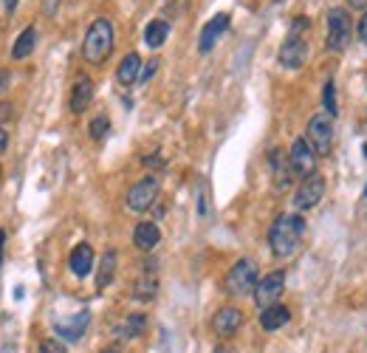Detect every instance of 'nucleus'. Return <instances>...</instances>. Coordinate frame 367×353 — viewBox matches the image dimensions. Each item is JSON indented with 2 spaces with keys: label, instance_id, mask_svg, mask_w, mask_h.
<instances>
[{
  "label": "nucleus",
  "instance_id": "1",
  "mask_svg": "<svg viewBox=\"0 0 367 353\" xmlns=\"http://www.w3.org/2000/svg\"><path fill=\"white\" fill-rule=\"evenodd\" d=\"M302 234H305V218L297 215V212H286L280 215L277 221L271 223L268 229V246H271V254L274 257H291L302 241Z\"/></svg>",
  "mask_w": 367,
  "mask_h": 353
},
{
  "label": "nucleus",
  "instance_id": "2",
  "mask_svg": "<svg viewBox=\"0 0 367 353\" xmlns=\"http://www.w3.org/2000/svg\"><path fill=\"white\" fill-rule=\"evenodd\" d=\"M113 26L108 17H97L94 23L88 26V32H85V40H82V57H85V63L90 65H102L110 51H113Z\"/></svg>",
  "mask_w": 367,
  "mask_h": 353
},
{
  "label": "nucleus",
  "instance_id": "3",
  "mask_svg": "<svg viewBox=\"0 0 367 353\" xmlns=\"http://www.w3.org/2000/svg\"><path fill=\"white\" fill-rule=\"evenodd\" d=\"M257 263L249 260V257H240L235 266L226 272V294H232V297H246V294H255L257 288Z\"/></svg>",
  "mask_w": 367,
  "mask_h": 353
},
{
  "label": "nucleus",
  "instance_id": "4",
  "mask_svg": "<svg viewBox=\"0 0 367 353\" xmlns=\"http://www.w3.org/2000/svg\"><path fill=\"white\" fill-rule=\"evenodd\" d=\"M305 139L314 147L317 156H328L333 147V116L330 113H317L308 119V130H305Z\"/></svg>",
  "mask_w": 367,
  "mask_h": 353
},
{
  "label": "nucleus",
  "instance_id": "5",
  "mask_svg": "<svg viewBox=\"0 0 367 353\" xmlns=\"http://www.w3.org/2000/svg\"><path fill=\"white\" fill-rule=\"evenodd\" d=\"M353 37V26H350V14L342 9V6H336L328 12V48L330 51H345L348 43Z\"/></svg>",
  "mask_w": 367,
  "mask_h": 353
},
{
  "label": "nucleus",
  "instance_id": "6",
  "mask_svg": "<svg viewBox=\"0 0 367 353\" xmlns=\"http://www.w3.org/2000/svg\"><path fill=\"white\" fill-rule=\"evenodd\" d=\"M159 192H161V184H159V179L156 175H147V179H141V181H136L130 190H128V210H133V212H147V210H152V203L159 201Z\"/></svg>",
  "mask_w": 367,
  "mask_h": 353
},
{
  "label": "nucleus",
  "instance_id": "7",
  "mask_svg": "<svg viewBox=\"0 0 367 353\" xmlns=\"http://www.w3.org/2000/svg\"><path fill=\"white\" fill-rule=\"evenodd\" d=\"M317 153H314V147L308 144V139H297L291 144V150H288V161H291V170H294V179H311V175L317 172Z\"/></svg>",
  "mask_w": 367,
  "mask_h": 353
},
{
  "label": "nucleus",
  "instance_id": "8",
  "mask_svg": "<svg viewBox=\"0 0 367 353\" xmlns=\"http://www.w3.org/2000/svg\"><path fill=\"white\" fill-rule=\"evenodd\" d=\"M283 288H286V272L283 269H277V272L266 274L263 280H257V288H255V303H257V308L263 311V308H268L274 303H280Z\"/></svg>",
  "mask_w": 367,
  "mask_h": 353
},
{
  "label": "nucleus",
  "instance_id": "9",
  "mask_svg": "<svg viewBox=\"0 0 367 353\" xmlns=\"http://www.w3.org/2000/svg\"><path fill=\"white\" fill-rule=\"evenodd\" d=\"M305 60H308V40H305V34L288 32L286 43L280 46V65L288 71H297L305 65Z\"/></svg>",
  "mask_w": 367,
  "mask_h": 353
},
{
  "label": "nucleus",
  "instance_id": "10",
  "mask_svg": "<svg viewBox=\"0 0 367 353\" xmlns=\"http://www.w3.org/2000/svg\"><path fill=\"white\" fill-rule=\"evenodd\" d=\"M322 195H325V179L314 172L311 179H305V181L299 184V190H297V195H294V210H297V212L314 210L317 203L322 201Z\"/></svg>",
  "mask_w": 367,
  "mask_h": 353
},
{
  "label": "nucleus",
  "instance_id": "11",
  "mask_svg": "<svg viewBox=\"0 0 367 353\" xmlns=\"http://www.w3.org/2000/svg\"><path fill=\"white\" fill-rule=\"evenodd\" d=\"M141 277L133 285V297L139 303H150L159 294V277H156V260H141Z\"/></svg>",
  "mask_w": 367,
  "mask_h": 353
},
{
  "label": "nucleus",
  "instance_id": "12",
  "mask_svg": "<svg viewBox=\"0 0 367 353\" xmlns=\"http://www.w3.org/2000/svg\"><path fill=\"white\" fill-rule=\"evenodd\" d=\"M226 28H229V14H226V12H221V14L212 17V20L204 26V32H201L198 51H201V54H209L212 48H215V43L226 34Z\"/></svg>",
  "mask_w": 367,
  "mask_h": 353
},
{
  "label": "nucleus",
  "instance_id": "13",
  "mask_svg": "<svg viewBox=\"0 0 367 353\" xmlns=\"http://www.w3.org/2000/svg\"><path fill=\"white\" fill-rule=\"evenodd\" d=\"M240 325H243V311L235 305H226L212 316V331L218 336H235L240 331Z\"/></svg>",
  "mask_w": 367,
  "mask_h": 353
},
{
  "label": "nucleus",
  "instance_id": "14",
  "mask_svg": "<svg viewBox=\"0 0 367 353\" xmlns=\"http://www.w3.org/2000/svg\"><path fill=\"white\" fill-rule=\"evenodd\" d=\"M90 102H94V79L79 74L74 79V88H71V113H85L90 108Z\"/></svg>",
  "mask_w": 367,
  "mask_h": 353
},
{
  "label": "nucleus",
  "instance_id": "15",
  "mask_svg": "<svg viewBox=\"0 0 367 353\" xmlns=\"http://www.w3.org/2000/svg\"><path fill=\"white\" fill-rule=\"evenodd\" d=\"M94 263H97V254H94V249H90L88 243H77L74 252H71V257H68V266H71V272H74L79 280L90 274Z\"/></svg>",
  "mask_w": 367,
  "mask_h": 353
},
{
  "label": "nucleus",
  "instance_id": "16",
  "mask_svg": "<svg viewBox=\"0 0 367 353\" xmlns=\"http://www.w3.org/2000/svg\"><path fill=\"white\" fill-rule=\"evenodd\" d=\"M88 322H90V314H88V311H79V314L71 316V319L57 322V325H54V334L63 336V339H68V342H77V339H82V334H85V328H88Z\"/></svg>",
  "mask_w": 367,
  "mask_h": 353
},
{
  "label": "nucleus",
  "instance_id": "17",
  "mask_svg": "<svg viewBox=\"0 0 367 353\" xmlns=\"http://www.w3.org/2000/svg\"><path fill=\"white\" fill-rule=\"evenodd\" d=\"M268 161H271V172H274V187H277V190H286V187L291 184V179H294V170H291L288 156H286L283 150H271Z\"/></svg>",
  "mask_w": 367,
  "mask_h": 353
},
{
  "label": "nucleus",
  "instance_id": "18",
  "mask_svg": "<svg viewBox=\"0 0 367 353\" xmlns=\"http://www.w3.org/2000/svg\"><path fill=\"white\" fill-rule=\"evenodd\" d=\"M161 241V232L152 221H141L136 229H133V246L141 249V252H152Z\"/></svg>",
  "mask_w": 367,
  "mask_h": 353
},
{
  "label": "nucleus",
  "instance_id": "19",
  "mask_svg": "<svg viewBox=\"0 0 367 353\" xmlns=\"http://www.w3.org/2000/svg\"><path fill=\"white\" fill-rule=\"evenodd\" d=\"M291 319V311H288V305H283V303H274V305H268V308H263L260 311V328L263 331H280L286 322Z\"/></svg>",
  "mask_w": 367,
  "mask_h": 353
},
{
  "label": "nucleus",
  "instance_id": "20",
  "mask_svg": "<svg viewBox=\"0 0 367 353\" xmlns=\"http://www.w3.org/2000/svg\"><path fill=\"white\" fill-rule=\"evenodd\" d=\"M139 74H141V57L133 51V54H128L125 60L119 63V68H116V82H119L121 88H130V85L139 82Z\"/></svg>",
  "mask_w": 367,
  "mask_h": 353
},
{
  "label": "nucleus",
  "instance_id": "21",
  "mask_svg": "<svg viewBox=\"0 0 367 353\" xmlns=\"http://www.w3.org/2000/svg\"><path fill=\"white\" fill-rule=\"evenodd\" d=\"M34 48H37V28L26 26L20 32V37L14 40V46H12V60H26V57H32Z\"/></svg>",
  "mask_w": 367,
  "mask_h": 353
},
{
  "label": "nucleus",
  "instance_id": "22",
  "mask_svg": "<svg viewBox=\"0 0 367 353\" xmlns=\"http://www.w3.org/2000/svg\"><path fill=\"white\" fill-rule=\"evenodd\" d=\"M116 263H119L116 249H108L102 254V260H99V272H97V288L99 291H105L113 283V277H116Z\"/></svg>",
  "mask_w": 367,
  "mask_h": 353
},
{
  "label": "nucleus",
  "instance_id": "23",
  "mask_svg": "<svg viewBox=\"0 0 367 353\" xmlns=\"http://www.w3.org/2000/svg\"><path fill=\"white\" fill-rule=\"evenodd\" d=\"M170 37V23L167 20H150L147 28H144V43L150 48H161Z\"/></svg>",
  "mask_w": 367,
  "mask_h": 353
},
{
  "label": "nucleus",
  "instance_id": "24",
  "mask_svg": "<svg viewBox=\"0 0 367 353\" xmlns=\"http://www.w3.org/2000/svg\"><path fill=\"white\" fill-rule=\"evenodd\" d=\"M144 328H147V316H144V314H130V316L116 328V334H119L121 339H139V336L144 334Z\"/></svg>",
  "mask_w": 367,
  "mask_h": 353
},
{
  "label": "nucleus",
  "instance_id": "25",
  "mask_svg": "<svg viewBox=\"0 0 367 353\" xmlns=\"http://www.w3.org/2000/svg\"><path fill=\"white\" fill-rule=\"evenodd\" d=\"M108 130H110V119L102 113V116H97V119L90 122V130L88 133H90V139H94V141H102L108 136Z\"/></svg>",
  "mask_w": 367,
  "mask_h": 353
},
{
  "label": "nucleus",
  "instance_id": "26",
  "mask_svg": "<svg viewBox=\"0 0 367 353\" xmlns=\"http://www.w3.org/2000/svg\"><path fill=\"white\" fill-rule=\"evenodd\" d=\"M322 102H325V113L336 116V85H333V79H328V82H325V94H322Z\"/></svg>",
  "mask_w": 367,
  "mask_h": 353
},
{
  "label": "nucleus",
  "instance_id": "27",
  "mask_svg": "<svg viewBox=\"0 0 367 353\" xmlns=\"http://www.w3.org/2000/svg\"><path fill=\"white\" fill-rule=\"evenodd\" d=\"M37 353H68V347H66L63 342H59L57 336H51V339H43V342H40Z\"/></svg>",
  "mask_w": 367,
  "mask_h": 353
},
{
  "label": "nucleus",
  "instance_id": "28",
  "mask_svg": "<svg viewBox=\"0 0 367 353\" xmlns=\"http://www.w3.org/2000/svg\"><path fill=\"white\" fill-rule=\"evenodd\" d=\"M14 119V105L12 102H0V125H9Z\"/></svg>",
  "mask_w": 367,
  "mask_h": 353
},
{
  "label": "nucleus",
  "instance_id": "29",
  "mask_svg": "<svg viewBox=\"0 0 367 353\" xmlns=\"http://www.w3.org/2000/svg\"><path fill=\"white\" fill-rule=\"evenodd\" d=\"M159 71V60H150L147 63V68H141V74H139V82H150V77Z\"/></svg>",
  "mask_w": 367,
  "mask_h": 353
},
{
  "label": "nucleus",
  "instance_id": "30",
  "mask_svg": "<svg viewBox=\"0 0 367 353\" xmlns=\"http://www.w3.org/2000/svg\"><path fill=\"white\" fill-rule=\"evenodd\" d=\"M59 12V0H43V14L46 17H54Z\"/></svg>",
  "mask_w": 367,
  "mask_h": 353
},
{
  "label": "nucleus",
  "instance_id": "31",
  "mask_svg": "<svg viewBox=\"0 0 367 353\" xmlns=\"http://www.w3.org/2000/svg\"><path fill=\"white\" fill-rule=\"evenodd\" d=\"M9 85H12V74L6 68H0V91H6Z\"/></svg>",
  "mask_w": 367,
  "mask_h": 353
},
{
  "label": "nucleus",
  "instance_id": "32",
  "mask_svg": "<svg viewBox=\"0 0 367 353\" xmlns=\"http://www.w3.org/2000/svg\"><path fill=\"white\" fill-rule=\"evenodd\" d=\"M6 147H9V133H6L3 128H0V156H3Z\"/></svg>",
  "mask_w": 367,
  "mask_h": 353
},
{
  "label": "nucleus",
  "instance_id": "33",
  "mask_svg": "<svg viewBox=\"0 0 367 353\" xmlns=\"http://www.w3.org/2000/svg\"><path fill=\"white\" fill-rule=\"evenodd\" d=\"M359 37L367 43V12H364V17H361V23H359Z\"/></svg>",
  "mask_w": 367,
  "mask_h": 353
},
{
  "label": "nucleus",
  "instance_id": "34",
  "mask_svg": "<svg viewBox=\"0 0 367 353\" xmlns=\"http://www.w3.org/2000/svg\"><path fill=\"white\" fill-rule=\"evenodd\" d=\"M350 9H367V0H348Z\"/></svg>",
  "mask_w": 367,
  "mask_h": 353
},
{
  "label": "nucleus",
  "instance_id": "35",
  "mask_svg": "<svg viewBox=\"0 0 367 353\" xmlns=\"http://www.w3.org/2000/svg\"><path fill=\"white\" fill-rule=\"evenodd\" d=\"M3 246H6V229H0V263H3Z\"/></svg>",
  "mask_w": 367,
  "mask_h": 353
},
{
  "label": "nucleus",
  "instance_id": "36",
  "mask_svg": "<svg viewBox=\"0 0 367 353\" xmlns=\"http://www.w3.org/2000/svg\"><path fill=\"white\" fill-rule=\"evenodd\" d=\"M3 6H6V12H9V14H14V9H17V0H3Z\"/></svg>",
  "mask_w": 367,
  "mask_h": 353
},
{
  "label": "nucleus",
  "instance_id": "37",
  "mask_svg": "<svg viewBox=\"0 0 367 353\" xmlns=\"http://www.w3.org/2000/svg\"><path fill=\"white\" fill-rule=\"evenodd\" d=\"M102 353H121V350H119V347H105Z\"/></svg>",
  "mask_w": 367,
  "mask_h": 353
},
{
  "label": "nucleus",
  "instance_id": "38",
  "mask_svg": "<svg viewBox=\"0 0 367 353\" xmlns=\"http://www.w3.org/2000/svg\"><path fill=\"white\" fill-rule=\"evenodd\" d=\"M364 159H367V144H364Z\"/></svg>",
  "mask_w": 367,
  "mask_h": 353
},
{
  "label": "nucleus",
  "instance_id": "39",
  "mask_svg": "<svg viewBox=\"0 0 367 353\" xmlns=\"http://www.w3.org/2000/svg\"><path fill=\"white\" fill-rule=\"evenodd\" d=\"M364 198H367V187H364Z\"/></svg>",
  "mask_w": 367,
  "mask_h": 353
},
{
  "label": "nucleus",
  "instance_id": "40",
  "mask_svg": "<svg viewBox=\"0 0 367 353\" xmlns=\"http://www.w3.org/2000/svg\"><path fill=\"white\" fill-rule=\"evenodd\" d=\"M364 128H367V119H364Z\"/></svg>",
  "mask_w": 367,
  "mask_h": 353
}]
</instances>
